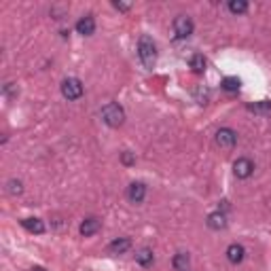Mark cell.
<instances>
[{
  "instance_id": "cell-1",
  "label": "cell",
  "mask_w": 271,
  "mask_h": 271,
  "mask_svg": "<svg viewBox=\"0 0 271 271\" xmlns=\"http://www.w3.org/2000/svg\"><path fill=\"white\" fill-rule=\"evenodd\" d=\"M138 57H140V62H142V66L151 70L155 66V62H157V47H155V43H153V38L151 36H140V41H138Z\"/></svg>"
},
{
  "instance_id": "cell-2",
  "label": "cell",
  "mask_w": 271,
  "mask_h": 271,
  "mask_svg": "<svg viewBox=\"0 0 271 271\" xmlns=\"http://www.w3.org/2000/svg\"><path fill=\"white\" fill-rule=\"evenodd\" d=\"M102 119L111 127H121L125 121V111L119 104H114V102H108V104L102 106Z\"/></svg>"
},
{
  "instance_id": "cell-3",
  "label": "cell",
  "mask_w": 271,
  "mask_h": 271,
  "mask_svg": "<svg viewBox=\"0 0 271 271\" xmlns=\"http://www.w3.org/2000/svg\"><path fill=\"white\" fill-rule=\"evenodd\" d=\"M62 95L70 102L79 100L83 95V83L79 79H74V76H70V79H64L62 81Z\"/></svg>"
},
{
  "instance_id": "cell-4",
  "label": "cell",
  "mask_w": 271,
  "mask_h": 271,
  "mask_svg": "<svg viewBox=\"0 0 271 271\" xmlns=\"http://www.w3.org/2000/svg\"><path fill=\"white\" fill-rule=\"evenodd\" d=\"M174 34L176 38H189L193 34V22L186 15H178L174 19Z\"/></svg>"
},
{
  "instance_id": "cell-5",
  "label": "cell",
  "mask_w": 271,
  "mask_h": 271,
  "mask_svg": "<svg viewBox=\"0 0 271 271\" xmlns=\"http://www.w3.org/2000/svg\"><path fill=\"white\" fill-rule=\"evenodd\" d=\"M237 142V134L233 130H229V127H223V130L216 132V144L221 148H233Z\"/></svg>"
},
{
  "instance_id": "cell-6",
  "label": "cell",
  "mask_w": 271,
  "mask_h": 271,
  "mask_svg": "<svg viewBox=\"0 0 271 271\" xmlns=\"http://www.w3.org/2000/svg\"><path fill=\"white\" fill-rule=\"evenodd\" d=\"M233 172H235V176H237V178L246 180V178L252 176V172H254V163H252L250 159L242 157V159H237L235 163H233Z\"/></svg>"
},
{
  "instance_id": "cell-7",
  "label": "cell",
  "mask_w": 271,
  "mask_h": 271,
  "mask_svg": "<svg viewBox=\"0 0 271 271\" xmlns=\"http://www.w3.org/2000/svg\"><path fill=\"white\" fill-rule=\"evenodd\" d=\"M144 197H146V186H144V182H132L130 186H127V199H130L132 203L144 202Z\"/></svg>"
},
{
  "instance_id": "cell-8",
  "label": "cell",
  "mask_w": 271,
  "mask_h": 271,
  "mask_svg": "<svg viewBox=\"0 0 271 271\" xmlns=\"http://www.w3.org/2000/svg\"><path fill=\"white\" fill-rule=\"evenodd\" d=\"M98 229H100V221L95 216H89V218H85V221L81 223V235L83 237H91L93 233H98Z\"/></svg>"
},
{
  "instance_id": "cell-9",
  "label": "cell",
  "mask_w": 271,
  "mask_h": 271,
  "mask_svg": "<svg viewBox=\"0 0 271 271\" xmlns=\"http://www.w3.org/2000/svg\"><path fill=\"white\" fill-rule=\"evenodd\" d=\"M76 32L83 36H91L93 32H95V22H93V17L91 15H87V17H81L79 22H76Z\"/></svg>"
},
{
  "instance_id": "cell-10",
  "label": "cell",
  "mask_w": 271,
  "mask_h": 271,
  "mask_svg": "<svg viewBox=\"0 0 271 271\" xmlns=\"http://www.w3.org/2000/svg\"><path fill=\"white\" fill-rule=\"evenodd\" d=\"M244 256H246V250H244V246H240V244H231L227 248V259H229V263H233V265L242 263Z\"/></svg>"
},
{
  "instance_id": "cell-11",
  "label": "cell",
  "mask_w": 271,
  "mask_h": 271,
  "mask_svg": "<svg viewBox=\"0 0 271 271\" xmlns=\"http://www.w3.org/2000/svg\"><path fill=\"white\" fill-rule=\"evenodd\" d=\"M130 248H132V242L127 240V237H119V240L111 242V246H108V252H111V254H123Z\"/></svg>"
},
{
  "instance_id": "cell-12",
  "label": "cell",
  "mask_w": 271,
  "mask_h": 271,
  "mask_svg": "<svg viewBox=\"0 0 271 271\" xmlns=\"http://www.w3.org/2000/svg\"><path fill=\"white\" fill-rule=\"evenodd\" d=\"M208 227L214 229V231H221V229L227 227V218H225L223 212H212L208 216Z\"/></svg>"
},
{
  "instance_id": "cell-13",
  "label": "cell",
  "mask_w": 271,
  "mask_h": 271,
  "mask_svg": "<svg viewBox=\"0 0 271 271\" xmlns=\"http://www.w3.org/2000/svg\"><path fill=\"white\" fill-rule=\"evenodd\" d=\"M22 225L30 231V233H45V223L41 218H23Z\"/></svg>"
},
{
  "instance_id": "cell-14",
  "label": "cell",
  "mask_w": 271,
  "mask_h": 271,
  "mask_svg": "<svg viewBox=\"0 0 271 271\" xmlns=\"http://www.w3.org/2000/svg\"><path fill=\"white\" fill-rule=\"evenodd\" d=\"M189 263H191L189 254H186V252H178L172 259V267L176 269V271H189Z\"/></svg>"
},
{
  "instance_id": "cell-15",
  "label": "cell",
  "mask_w": 271,
  "mask_h": 271,
  "mask_svg": "<svg viewBox=\"0 0 271 271\" xmlns=\"http://www.w3.org/2000/svg\"><path fill=\"white\" fill-rule=\"evenodd\" d=\"M136 261H138L142 267H151V265H153V261H155L153 250H151V248H142L140 252L136 254Z\"/></svg>"
},
{
  "instance_id": "cell-16",
  "label": "cell",
  "mask_w": 271,
  "mask_h": 271,
  "mask_svg": "<svg viewBox=\"0 0 271 271\" xmlns=\"http://www.w3.org/2000/svg\"><path fill=\"white\" fill-rule=\"evenodd\" d=\"M248 111L256 114H271V102H254V104H248Z\"/></svg>"
},
{
  "instance_id": "cell-17",
  "label": "cell",
  "mask_w": 271,
  "mask_h": 271,
  "mask_svg": "<svg viewBox=\"0 0 271 271\" xmlns=\"http://www.w3.org/2000/svg\"><path fill=\"white\" fill-rule=\"evenodd\" d=\"M191 68H193V72L202 74L203 70H205V57L202 53H195V55L191 57Z\"/></svg>"
},
{
  "instance_id": "cell-18",
  "label": "cell",
  "mask_w": 271,
  "mask_h": 271,
  "mask_svg": "<svg viewBox=\"0 0 271 271\" xmlns=\"http://www.w3.org/2000/svg\"><path fill=\"white\" fill-rule=\"evenodd\" d=\"M229 11L233 15H242V13L248 11V2L246 0H229Z\"/></svg>"
},
{
  "instance_id": "cell-19",
  "label": "cell",
  "mask_w": 271,
  "mask_h": 271,
  "mask_svg": "<svg viewBox=\"0 0 271 271\" xmlns=\"http://www.w3.org/2000/svg\"><path fill=\"white\" fill-rule=\"evenodd\" d=\"M242 85V81L237 79V76H227V79H223V89L225 91H237Z\"/></svg>"
},
{
  "instance_id": "cell-20",
  "label": "cell",
  "mask_w": 271,
  "mask_h": 271,
  "mask_svg": "<svg viewBox=\"0 0 271 271\" xmlns=\"http://www.w3.org/2000/svg\"><path fill=\"white\" fill-rule=\"evenodd\" d=\"M6 186H9V193H11V195H19V193L23 191V186H22V180H15V178H13V180H9V184H6Z\"/></svg>"
},
{
  "instance_id": "cell-21",
  "label": "cell",
  "mask_w": 271,
  "mask_h": 271,
  "mask_svg": "<svg viewBox=\"0 0 271 271\" xmlns=\"http://www.w3.org/2000/svg\"><path fill=\"white\" fill-rule=\"evenodd\" d=\"M121 159H123V163H125V165H132L134 161H136V159H134V155H132L130 151H125V153H123V157H121Z\"/></svg>"
},
{
  "instance_id": "cell-22",
  "label": "cell",
  "mask_w": 271,
  "mask_h": 271,
  "mask_svg": "<svg viewBox=\"0 0 271 271\" xmlns=\"http://www.w3.org/2000/svg\"><path fill=\"white\" fill-rule=\"evenodd\" d=\"M114 4V9H119V11H130V4H125V2H113Z\"/></svg>"
},
{
  "instance_id": "cell-23",
  "label": "cell",
  "mask_w": 271,
  "mask_h": 271,
  "mask_svg": "<svg viewBox=\"0 0 271 271\" xmlns=\"http://www.w3.org/2000/svg\"><path fill=\"white\" fill-rule=\"evenodd\" d=\"M32 271H47V269H43V267H32Z\"/></svg>"
}]
</instances>
